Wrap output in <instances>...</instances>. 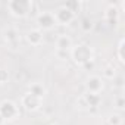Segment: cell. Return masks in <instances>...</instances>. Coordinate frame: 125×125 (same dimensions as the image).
Masks as SVG:
<instances>
[{"label":"cell","instance_id":"3","mask_svg":"<svg viewBox=\"0 0 125 125\" xmlns=\"http://www.w3.org/2000/svg\"><path fill=\"white\" fill-rule=\"evenodd\" d=\"M0 115L5 121H13L19 116V107L13 100H2L0 102Z\"/></svg>","mask_w":125,"mask_h":125},{"label":"cell","instance_id":"21","mask_svg":"<svg viewBox=\"0 0 125 125\" xmlns=\"http://www.w3.org/2000/svg\"><path fill=\"white\" fill-rule=\"evenodd\" d=\"M81 68H84L85 71H90V69H93V68H94V60L88 62V63H85V65H84V66H81Z\"/></svg>","mask_w":125,"mask_h":125},{"label":"cell","instance_id":"4","mask_svg":"<svg viewBox=\"0 0 125 125\" xmlns=\"http://www.w3.org/2000/svg\"><path fill=\"white\" fill-rule=\"evenodd\" d=\"M35 22H37V27H38L40 31H50V30H53L57 25L52 10H43V12H40L35 16Z\"/></svg>","mask_w":125,"mask_h":125},{"label":"cell","instance_id":"2","mask_svg":"<svg viewBox=\"0 0 125 125\" xmlns=\"http://www.w3.org/2000/svg\"><path fill=\"white\" fill-rule=\"evenodd\" d=\"M69 52H71V59L78 66H84L85 63L94 60V50L85 43H78L72 46Z\"/></svg>","mask_w":125,"mask_h":125},{"label":"cell","instance_id":"1","mask_svg":"<svg viewBox=\"0 0 125 125\" xmlns=\"http://www.w3.org/2000/svg\"><path fill=\"white\" fill-rule=\"evenodd\" d=\"M9 13L18 19L27 18L30 13L35 12V3L32 0H9L6 3Z\"/></svg>","mask_w":125,"mask_h":125},{"label":"cell","instance_id":"13","mask_svg":"<svg viewBox=\"0 0 125 125\" xmlns=\"http://www.w3.org/2000/svg\"><path fill=\"white\" fill-rule=\"evenodd\" d=\"M28 93H31L32 96H35V97H38V99L43 100V97L46 96L47 90H46V87L41 83H32V84L28 85Z\"/></svg>","mask_w":125,"mask_h":125},{"label":"cell","instance_id":"9","mask_svg":"<svg viewBox=\"0 0 125 125\" xmlns=\"http://www.w3.org/2000/svg\"><path fill=\"white\" fill-rule=\"evenodd\" d=\"M100 102H102L100 94H93V93H87V91L80 97V103H81L84 107H88V109L97 107V106L100 104Z\"/></svg>","mask_w":125,"mask_h":125},{"label":"cell","instance_id":"7","mask_svg":"<svg viewBox=\"0 0 125 125\" xmlns=\"http://www.w3.org/2000/svg\"><path fill=\"white\" fill-rule=\"evenodd\" d=\"M104 88V81L99 75H90L85 81V91L93 94H100Z\"/></svg>","mask_w":125,"mask_h":125},{"label":"cell","instance_id":"15","mask_svg":"<svg viewBox=\"0 0 125 125\" xmlns=\"http://www.w3.org/2000/svg\"><path fill=\"white\" fill-rule=\"evenodd\" d=\"M80 28H81L83 32H90V31H93L94 24H93V21L90 18H83L81 22H80Z\"/></svg>","mask_w":125,"mask_h":125},{"label":"cell","instance_id":"14","mask_svg":"<svg viewBox=\"0 0 125 125\" xmlns=\"http://www.w3.org/2000/svg\"><path fill=\"white\" fill-rule=\"evenodd\" d=\"M102 75H103V78H106V80H113V78L116 77V68H115L112 63H109V65H106V66L103 68Z\"/></svg>","mask_w":125,"mask_h":125},{"label":"cell","instance_id":"16","mask_svg":"<svg viewBox=\"0 0 125 125\" xmlns=\"http://www.w3.org/2000/svg\"><path fill=\"white\" fill-rule=\"evenodd\" d=\"M63 6H66L71 12H74L75 15L78 13V12H81V8H83V3L81 2H78V0H72V2H68V3H65Z\"/></svg>","mask_w":125,"mask_h":125},{"label":"cell","instance_id":"10","mask_svg":"<svg viewBox=\"0 0 125 125\" xmlns=\"http://www.w3.org/2000/svg\"><path fill=\"white\" fill-rule=\"evenodd\" d=\"M56 50L59 53H66L68 50H71V47L74 46L72 43V38L66 34H59L57 38H56Z\"/></svg>","mask_w":125,"mask_h":125},{"label":"cell","instance_id":"17","mask_svg":"<svg viewBox=\"0 0 125 125\" xmlns=\"http://www.w3.org/2000/svg\"><path fill=\"white\" fill-rule=\"evenodd\" d=\"M124 46H125V40L121 38L119 40V44H118V50H116V56H118L119 63H124V62H125V57H124Z\"/></svg>","mask_w":125,"mask_h":125},{"label":"cell","instance_id":"23","mask_svg":"<svg viewBox=\"0 0 125 125\" xmlns=\"http://www.w3.org/2000/svg\"><path fill=\"white\" fill-rule=\"evenodd\" d=\"M52 125H59V124H52Z\"/></svg>","mask_w":125,"mask_h":125},{"label":"cell","instance_id":"6","mask_svg":"<svg viewBox=\"0 0 125 125\" xmlns=\"http://www.w3.org/2000/svg\"><path fill=\"white\" fill-rule=\"evenodd\" d=\"M2 35H3V40L6 41V44L12 50H15L18 47V44H19V31H18V28H15V27H6L2 31Z\"/></svg>","mask_w":125,"mask_h":125},{"label":"cell","instance_id":"18","mask_svg":"<svg viewBox=\"0 0 125 125\" xmlns=\"http://www.w3.org/2000/svg\"><path fill=\"white\" fill-rule=\"evenodd\" d=\"M107 125H122V116L119 113H113L107 118Z\"/></svg>","mask_w":125,"mask_h":125},{"label":"cell","instance_id":"19","mask_svg":"<svg viewBox=\"0 0 125 125\" xmlns=\"http://www.w3.org/2000/svg\"><path fill=\"white\" fill-rule=\"evenodd\" d=\"M8 81H9V72L0 68V84H6Z\"/></svg>","mask_w":125,"mask_h":125},{"label":"cell","instance_id":"22","mask_svg":"<svg viewBox=\"0 0 125 125\" xmlns=\"http://www.w3.org/2000/svg\"><path fill=\"white\" fill-rule=\"evenodd\" d=\"M5 124H6V121L3 119V116H2V115H0V125H5Z\"/></svg>","mask_w":125,"mask_h":125},{"label":"cell","instance_id":"8","mask_svg":"<svg viewBox=\"0 0 125 125\" xmlns=\"http://www.w3.org/2000/svg\"><path fill=\"white\" fill-rule=\"evenodd\" d=\"M41 103H43V100L38 99V97H35V96H32L31 93L24 94L22 99H21V106L27 112H35V110H38L41 107Z\"/></svg>","mask_w":125,"mask_h":125},{"label":"cell","instance_id":"11","mask_svg":"<svg viewBox=\"0 0 125 125\" xmlns=\"http://www.w3.org/2000/svg\"><path fill=\"white\" fill-rule=\"evenodd\" d=\"M25 40H27V43H28V44H31V46L37 47V46H40V44L43 43V40H44L43 31H40L38 28L30 30V31L25 34Z\"/></svg>","mask_w":125,"mask_h":125},{"label":"cell","instance_id":"12","mask_svg":"<svg viewBox=\"0 0 125 125\" xmlns=\"http://www.w3.org/2000/svg\"><path fill=\"white\" fill-rule=\"evenodd\" d=\"M118 16H119V8H118V5L110 3V5L107 6L106 12H104V18H106V21L110 22L112 25H115L116 21H118Z\"/></svg>","mask_w":125,"mask_h":125},{"label":"cell","instance_id":"5","mask_svg":"<svg viewBox=\"0 0 125 125\" xmlns=\"http://www.w3.org/2000/svg\"><path fill=\"white\" fill-rule=\"evenodd\" d=\"M53 16H54L57 25H63V27L69 25V24L74 22L75 18H77V15H75L74 12H71V10H69L66 6H63V5L59 6V8L53 12Z\"/></svg>","mask_w":125,"mask_h":125},{"label":"cell","instance_id":"20","mask_svg":"<svg viewBox=\"0 0 125 125\" xmlns=\"http://www.w3.org/2000/svg\"><path fill=\"white\" fill-rule=\"evenodd\" d=\"M115 106L118 109H124L125 107V99H124V96H118L115 99Z\"/></svg>","mask_w":125,"mask_h":125}]
</instances>
